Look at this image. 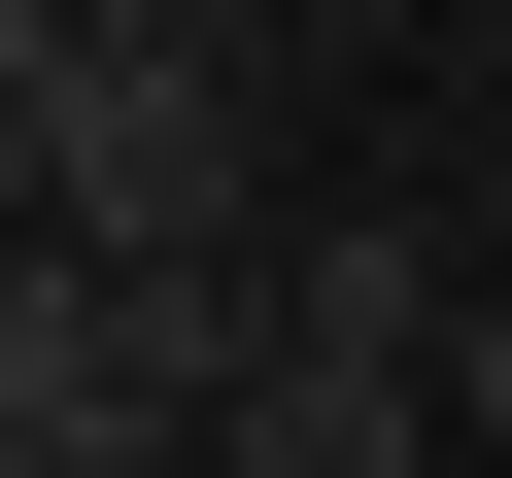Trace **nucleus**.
<instances>
[{
	"label": "nucleus",
	"mask_w": 512,
	"mask_h": 478,
	"mask_svg": "<svg viewBox=\"0 0 512 478\" xmlns=\"http://www.w3.org/2000/svg\"><path fill=\"white\" fill-rule=\"evenodd\" d=\"M0 35H239V69H274L308 0H0Z\"/></svg>",
	"instance_id": "obj_3"
},
{
	"label": "nucleus",
	"mask_w": 512,
	"mask_h": 478,
	"mask_svg": "<svg viewBox=\"0 0 512 478\" xmlns=\"http://www.w3.org/2000/svg\"><path fill=\"white\" fill-rule=\"evenodd\" d=\"M0 171H35V239H103V274H239V239H274V69L239 35H0Z\"/></svg>",
	"instance_id": "obj_1"
},
{
	"label": "nucleus",
	"mask_w": 512,
	"mask_h": 478,
	"mask_svg": "<svg viewBox=\"0 0 512 478\" xmlns=\"http://www.w3.org/2000/svg\"><path fill=\"white\" fill-rule=\"evenodd\" d=\"M478 274H512V137H478Z\"/></svg>",
	"instance_id": "obj_5"
},
{
	"label": "nucleus",
	"mask_w": 512,
	"mask_h": 478,
	"mask_svg": "<svg viewBox=\"0 0 512 478\" xmlns=\"http://www.w3.org/2000/svg\"><path fill=\"white\" fill-rule=\"evenodd\" d=\"M205 478H444V376H342V342H274V410H239Z\"/></svg>",
	"instance_id": "obj_2"
},
{
	"label": "nucleus",
	"mask_w": 512,
	"mask_h": 478,
	"mask_svg": "<svg viewBox=\"0 0 512 478\" xmlns=\"http://www.w3.org/2000/svg\"><path fill=\"white\" fill-rule=\"evenodd\" d=\"M444 444H478V478H512V274H478V342H444Z\"/></svg>",
	"instance_id": "obj_4"
}]
</instances>
